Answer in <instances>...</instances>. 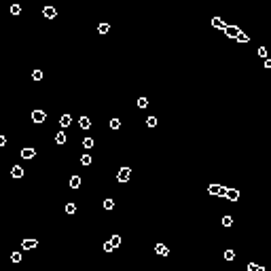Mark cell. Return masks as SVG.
<instances>
[{"label": "cell", "instance_id": "cell-1", "mask_svg": "<svg viewBox=\"0 0 271 271\" xmlns=\"http://www.w3.org/2000/svg\"><path fill=\"white\" fill-rule=\"evenodd\" d=\"M129 176H132V170H129V167H121L119 174H117V180L119 182H127L129 180Z\"/></svg>", "mask_w": 271, "mask_h": 271}, {"label": "cell", "instance_id": "cell-2", "mask_svg": "<svg viewBox=\"0 0 271 271\" xmlns=\"http://www.w3.org/2000/svg\"><path fill=\"white\" fill-rule=\"evenodd\" d=\"M225 34L229 36V38H237V36L241 34V30H239V28H235V26H227V28H225Z\"/></svg>", "mask_w": 271, "mask_h": 271}, {"label": "cell", "instance_id": "cell-3", "mask_svg": "<svg viewBox=\"0 0 271 271\" xmlns=\"http://www.w3.org/2000/svg\"><path fill=\"white\" fill-rule=\"evenodd\" d=\"M225 197L229 201H237V199H239V191H237V188H227Z\"/></svg>", "mask_w": 271, "mask_h": 271}, {"label": "cell", "instance_id": "cell-4", "mask_svg": "<svg viewBox=\"0 0 271 271\" xmlns=\"http://www.w3.org/2000/svg\"><path fill=\"white\" fill-rule=\"evenodd\" d=\"M32 119H34V123H43L47 119V112L45 110H34V112H32Z\"/></svg>", "mask_w": 271, "mask_h": 271}, {"label": "cell", "instance_id": "cell-5", "mask_svg": "<svg viewBox=\"0 0 271 271\" xmlns=\"http://www.w3.org/2000/svg\"><path fill=\"white\" fill-rule=\"evenodd\" d=\"M36 246H38L36 239H23V241H21V248H23V250H34Z\"/></svg>", "mask_w": 271, "mask_h": 271}, {"label": "cell", "instance_id": "cell-6", "mask_svg": "<svg viewBox=\"0 0 271 271\" xmlns=\"http://www.w3.org/2000/svg\"><path fill=\"white\" fill-rule=\"evenodd\" d=\"M212 26H214L216 30H223V32H225V28H227V23L223 21V19H218V17H214V19H212Z\"/></svg>", "mask_w": 271, "mask_h": 271}, {"label": "cell", "instance_id": "cell-7", "mask_svg": "<svg viewBox=\"0 0 271 271\" xmlns=\"http://www.w3.org/2000/svg\"><path fill=\"white\" fill-rule=\"evenodd\" d=\"M43 15H45V17H49V19H53V17L57 15V11H55L53 6H45V9H43Z\"/></svg>", "mask_w": 271, "mask_h": 271}, {"label": "cell", "instance_id": "cell-8", "mask_svg": "<svg viewBox=\"0 0 271 271\" xmlns=\"http://www.w3.org/2000/svg\"><path fill=\"white\" fill-rule=\"evenodd\" d=\"M11 176H13V178H21V176H23V167H21V165H15V167L11 170Z\"/></svg>", "mask_w": 271, "mask_h": 271}, {"label": "cell", "instance_id": "cell-9", "mask_svg": "<svg viewBox=\"0 0 271 271\" xmlns=\"http://www.w3.org/2000/svg\"><path fill=\"white\" fill-rule=\"evenodd\" d=\"M155 252H157V254H161V256H167V254H170V250H167L163 244H157V246H155Z\"/></svg>", "mask_w": 271, "mask_h": 271}, {"label": "cell", "instance_id": "cell-10", "mask_svg": "<svg viewBox=\"0 0 271 271\" xmlns=\"http://www.w3.org/2000/svg\"><path fill=\"white\" fill-rule=\"evenodd\" d=\"M79 125H81V129H89V127H91V119L81 117V119H79Z\"/></svg>", "mask_w": 271, "mask_h": 271}, {"label": "cell", "instance_id": "cell-11", "mask_svg": "<svg viewBox=\"0 0 271 271\" xmlns=\"http://www.w3.org/2000/svg\"><path fill=\"white\" fill-rule=\"evenodd\" d=\"M70 123H72V117H70V114H64V117L59 119V125H62V127H68Z\"/></svg>", "mask_w": 271, "mask_h": 271}, {"label": "cell", "instance_id": "cell-12", "mask_svg": "<svg viewBox=\"0 0 271 271\" xmlns=\"http://www.w3.org/2000/svg\"><path fill=\"white\" fill-rule=\"evenodd\" d=\"M34 155H36L34 148H23V150H21V157H23V159H32Z\"/></svg>", "mask_w": 271, "mask_h": 271}, {"label": "cell", "instance_id": "cell-13", "mask_svg": "<svg viewBox=\"0 0 271 271\" xmlns=\"http://www.w3.org/2000/svg\"><path fill=\"white\" fill-rule=\"evenodd\" d=\"M81 186V176H72L70 178V188H79Z\"/></svg>", "mask_w": 271, "mask_h": 271}, {"label": "cell", "instance_id": "cell-14", "mask_svg": "<svg viewBox=\"0 0 271 271\" xmlns=\"http://www.w3.org/2000/svg\"><path fill=\"white\" fill-rule=\"evenodd\" d=\"M55 142L62 146V144H66V134L64 132H59V134H55Z\"/></svg>", "mask_w": 271, "mask_h": 271}, {"label": "cell", "instance_id": "cell-15", "mask_svg": "<svg viewBox=\"0 0 271 271\" xmlns=\"http://www.w3.org/2000/svg\"><path fill=\"white\" fill-rule=\"evenodd\" d=\"M218 191H220L218 184H210V186H208V193H210V195H218Z\"/></svg>", "mask_w": 271, "mask_h": 271}, {"label": "cell", "instance_id": "cell-16", "mask_svg": "<svg viewBox=\"0 0 271 271\" xmlns=\"http://www.w3.org/2000/svg\"><path fill=\"white\" fill-rule=\"evenodd\" d=\"M83 146H85L87 150H89V148H93V138H89V136H87V138L83 140Z\"/></svg>", "mask_w": 271, "mask_h": 271}, {"label": "cell", "instance_id": "cell-17", "mask_svg": "<svg viewBox=\"0 0 271 271\" xmlns=\"http://www.w3.org/2000/svg\"><path fill=\"white\" fill-rule=\"evenodd\" d=\"M81 163H83V165H91V155L89 153H85V155L81 157Z\"/></svg>", "mask_w": 271, "mask_h": 271}, {"label": "cell", "instance_id": "cell-18", "mask_svg": "<svg viewBox=\"0 0 271 271\" xmlns=\"http://www.w3.org/2000/svg\"><path fill=\"white\" fill-rule=\"evenodd\" d=\"M108 30H110V26H108V23H100V26H97V32H100V34H106Z\"/></svg>", "mask_w": 271, "mask_h": 271}, {"label": "cell", "instance_id": "cell-19", "mask_svg": "<svg viewBox=\"0 0 271 271\" xmlns=\"http://www.w3.org/2000/svg\"><path fill=\"white\" fill-rule=\"evenodd\" d=\"M32 79H34V81H40V79H43V70H38V68H36V70L32 72Z\"/></svg>", "mask_w": 271, "mask_h": 271}, {"label": "cell", "instance_id": "cell-20", "mask_svg": "<svg viewBox=\"0 0 271 271\" xmlns=\"http://www.w3.org/2000/svg\"><path fill=\"white\" fill-rule=\"evenodd\" d=\"M121 127V121L119 119H110V129H119Z\"/></svg>", "mask_w": 271, "mask_h": 271}, {"label": "cell", "instance_id": "cell-21", "mask_svg": "<svg viewBox=\"0 0 271 271\" xmlns=\"http://www.w3.org/2000/svg\"><path fill=\"white\" fill-rule=\"evenodd\" d=\"M102 206H104V210H112V208H114V201H112V199H106Z\"/></svg>", "mask_w": 271, "mask_h": 271}, {"label": "cell", "instance_id": "cell-22", "mask_svg": "<svg viewBox=\"0 0 271 271\" xmlns=\"http://www.w3.org/2000/svg\"><path fill=\"white\" fill-rule=\"evenodd\" d=\"M76 212V206L74 203H66V214H74Z\"/></svg>", "mask_w": 271, "mask_h": 271}, {"label": "cell", "instance_id": "cell-23", "mask_svg": "<svg viewBox=\"0 0 271 271\" xmlns=\"http://www.w3.org/2000/svg\"><path fill=\"white\" fill-rule=\"evenodd\" d=\"M110 244H112V248H117V246H121V237H119V235H112V239H110Z\"/></svg>", "mask_w": 271, "mask_h": 271}, {"label": "cell", "instance_id": "cell-24", "mask_svg": "<svg viewBox=\"0 0 271 271\" xmlns=\"http://www.w3.org/2000/svg\"><path fill=\"white\" fill-rule=\"evenodd\" d=\"M248 271H265V267H261V265H254V263H250V265H248Z\"/></svg>", "mask_w": 271, "mask_h": 271}, {"label": "cell", "instance_id": "cell-25", "mask_svg": "<svg viewBox=\"0 0 271 271\" xmlns=\"http://www.w3.org/2000/svg\"><path fill=\"white\" fill-rule=\"evenodd\" d=\"M146 106H148V100L146 97H140L138 100V108H146Z\"/></svg>", "mask_w": 271, "mask_h": 271}, {"label": "cell", "instance_id": "cell-26", "mask_svg": "<svg viewBox=\"0 0 271 271\" xmlns=\"http://www.w3.org/2000/svg\"><path fill=\"white\" fill-rule=\"evenodd\" d=\"M233 259H235V252H233V250H227L225 252V261H233Z\"/></svg>", "mask_w": 271, "mask_h": 271}, {"label": "cell", "instance_id": "cell-27", "mask_svg": "<svg viewBox=\"0 0 271 271\" xmlns=\"http://www.w3.org/2000/svg\"><path fill=\"white\" fill-rule=\"evenodd\" d=\"M11 13H13V15H19V13H21V6H19V4H13V6H11Z\"/></svg>", "mask_w": 271, "mask_h": 271}, {"label": "cell", "instance_id": "cell-28", "mask_svg": "<svg viewBox=\"0 0 271 271\" xmlns=\"http://www.w3.org/2000/svg\"><path fill=\"white\" fill-rule=\"evenodd\" d=\"M146 125H148V127H155V125H157V119H155V117H148V119H146Z\"/></svg>", "mask_w": 271, "mask_h": 271}, {"label": "cell", "instance_id": "cell-29", "mask_svg": "<svg viewBox=\"0 0 271 271\" xmlns=\"http://www.w3.org/2000/svg\"><path fill=\"white\" fill-rule=\"evenodd\" d=\"M11 261H13V263H19V261H21V254H19V252H13V254H11Z\"/></svg>", "mask_w": 271, "mask_h": 271}, {"label": "cell", "instance_id": "cell-30", "mask_svg": "<svg viewBox=\"0 0 271 271\" xmlns=\"http://www.w3.org/2000/svg\"><path fill=\"white\" fill-rule=\"evenodd\" d=\"M233 225V218H231V216H225V218H223V227H231Z\"/></svg>", "mask_w": 271, "mask_h": 271}, {"label": "cell", "instance_id": "cell-31", "mask_svg": "<svg viewBox=\"0 0 271 271\" xmlns=\"http://www.w3.org/2000/svg\"><path fill=\"white\" fill-rule=\"evenodd\" d=\"M237 40H239V43H248L250 38H248V34H239V36H237Z\"/></svg>", "mask_w": 271, "mask_h": 271}, {"label": "cell", "instance_id": "cell-32", "mask_svg": "<svg viewBox=\"0 0 271 271\" xmlns=\"http://www.w3.org/2000/svg\"><path fill=\"white\" fill-rule=\"evenodd\" d=\"M112 250H114V248H112V244H110V241H106V244H104V252H112Z\"/></svg>", "mask_w": 271, "mask_h": 271}, {"label": "cell", "instance_id": "cell-33", "mask_svg": "<svg viewBox=\"0 0 271 271\" xmlns=\"http://www.w3.org/2000/svg\"><path fill=\"white\" fill-rule=\"evenodd\" d=\"M259 55H261V57H265V59H267V49H265V47H261V49H259Z\"/></svg>", "mask_w": 271, "mask_h": 271}, {"label": "cell", "instance_id": "cell-34", "mask_svg": "<svg viewBox=\"0 0 271 271\" xmlns=\"http://www.w3.org/2000/svg\"><path fill=\"white\" fill-rule=\"evenodd\" d=\"M225 193H227V186H220V191H218V197H225Z\"/></svg>", "mask_w": 271, "mask_h": 271}, {"label": "cell", "instance_id": "cell-35", "mask_svg": "<svg viewBox=\"0 0 271 271\" xmlns=\"http://www.w3.org/2000/svg\"><path fill=\"white\" fill-rule=\"evenodd\" d=\"M0 146H6V138L4 136H0Z\"/></svg>", "mask_w": 271, "mask_h": 271}]
</instances>
